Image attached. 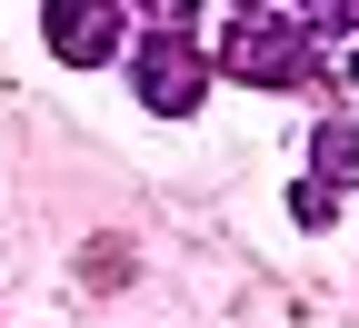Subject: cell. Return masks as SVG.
<instances>
[{
  "instance_id": "obj_3",
  "label": "cell",
  "mask_w": 359,
  "mask_h": 328,
  "mask_svg": "<svg viewBox=\"0 0 359 328\" xmlns=\"http://www.w3.org/2000/svg\"><path fill=\"white\" fill-rule=\"evenodd\" d=\"M40 30H50V50H60L70 70H100V60L120 50V0H50Z\"/></svg>"
},
{
  "instance_id": "obj_8",
  "label": "cell",
  "mask_w": 359,
  "mask_h": 328,
  "mask_svg": "<svg viewBox=\"0 0 359 328\" xmlns=\"http://www.w3.org/2000/svg\"><path fill=\"white\" fill-rule=\"evenodd\" d=\"M349 90H359V60H349Z\"/></svg>"
},
{
  "instance_id": "obj_1",
  "label": "cell",
  "mask_w": 359,
  "mask_h": 328,
  "mask_svg": "<svg viewBox=\"0 0 359 328\" xmlns=\"http://www.w3.org/2000/svg\"><path fill=\"white\" fill-rule=\"evenodd\" d=\"M219 60H230L250 90H309L320 80V50H309V30L280 20V10H240L230 40H219Z\"/></svg>"
},
{
  "instance_id": "obj_7",
  "label": "cell",
  "mask_w": 359,
  "mask_h": 328,
  "mask_svg": "<svg viewBox=\"0 0 359 328\" xmlns=\"http://www.w3.org/2000/svg\"><path fill=\"white\" fill-rule=\"evenodd\" d=\"M140 10H150L160 30H190V10H200V0H140Z\"/></svg>"
},
{
  "instance_id": "obj_6",
  "label": "cell",
  "mask_w": 359,
  "mask_h": 328,
  "mask_svg": "<svg viewBox=\"0 0 359 328\" xmlns=\"http://www.w3.org/2000/svg\"><path fill=\"white\" fill-rule=\"evenodd\" d=\"M299 30H359V0H299Z\"/></svg>"
},
{
  "instance_id": "obj_5",
  "label": "cell",
  "mask_w": 359,
  "mask_h": 328,
  "mask_svg": "<svg viewBox=\"0 0 359 328\" xmlns=\"http://www.w3.org/2000/svg\"><path fill=\"white\" fill-rule=\"evenodd\" d=\"M330 209H339V190H330V179H299V190H290V219H299V229H320Z\"/></svg>"
},
{
  "instance_id": "obj_2",
  "label": "cell",
  "mask_w": 359,
  "mask_h": 328,
  "mask_svg": "<svg viewBox=\"0 0 359 328\" xmlns=\"http://www.w3.org/2000/svg\"><path fill=\"white\" fill-rule=\"evenodd\" d=\"M130 80H140V100H150V110H170V120H180V110H200V80H210V60L190 50V30H160L150 50L130 60Z\"/></svg>"
},
{
  "instance_id": "obj_4",
  "label": "cell",
  "mask_w": 359,
  "mask_h": 328,
  "mask_svg": "<svg viewBox=\"0 0 359 328\" xmlns=\"http://www.w3.org/2000/svg\"><path fill=\"white\" fill-rule=\"evenodd\" d=\"M309 159H320V179H330V190H339V179H359V129H349V120H330L320 139H309Z\"/></svg>"
}]
</instances>
